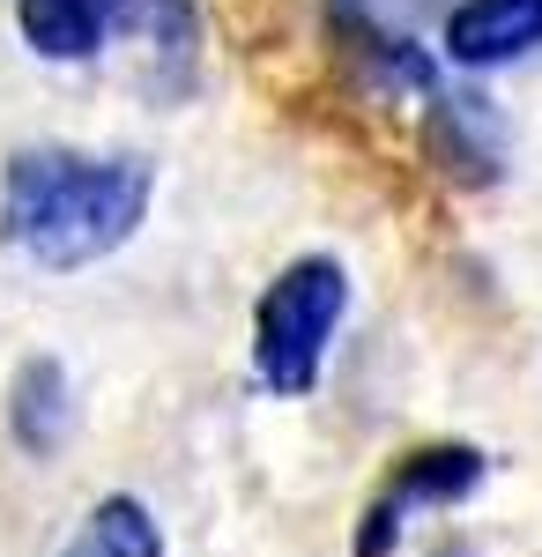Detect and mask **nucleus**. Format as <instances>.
<instances>
[{"label":"nucleus","mask_w":542,"mask_h":557,"mask_svg":"<svg viewBox=\"0 0 542 557\" xmlns=\"http://www.w3.org/2000/svg\"><path fill=\"white\" fill-rule=\"evenodd\" d=\"M149 201H157L149 157H97V149L38 141L0 164V246L23 253L30 268L67 275L120 253L149 223Z\"/></svg>","instance_id":"f257e3e1"},{"label":"nucleus","mask_w":542,"mask_h":557,"mask_svg":"<svg viewBox=\"0 0 542 557\" xmlns=\"http://www.w3.org/2000/svg\"><path fill=\"white\" fill-rule=\"evenodd\" d=\"M15 30L38 60H60V67L126 45L157 89H186L201 60L194 0H15Z\"/></svg>","instance_id":"f03ea898"},{"label":"nucleus","mask_w":542,"mask_h":557,"mask_svg":"<svg viewBox=\"0 0 542 557\" xmlns=\"http://www.w3.org/2000/svg\"><path fill=\"white\" fill-rule=\"evenodd\" d=\"M342 312H349V275H342V260H328V253L291 260V268L268 283L260 312H252V372H260V386L283 394V401L312 394Z\"/></svg>","instance_id":"7ed1b4c3"},{"label":"nucleus","mask_w":542,"mask_h":557,"mask_svg":"<svg viewBox=\"0 0 542 557\" xmlns=\"http://www.w3.org/2000/svg\"><path fill=\"white\" fill-rule=\"evenodd\" d=\"M476 483H483V454H476V446H417V454H402L394 475H386V491L365 506L357 557H386L394 535H402L423 506H454V498H468Z\"/></svg>","instance_id":"20e7f679"},{"label":"nucleus","mask_w":542,"mask_h":557,"mask_svg":"<svg viewBox=\"0 0 542 557\" xmlns=\"http://www.w3.org/2000/svg\"><path fill=\"white\" fill-rule=\"evenodd\" d=\"M542 45V0H460L446 15L454 67H505Z\"/></svg>","instance_id":"39448f33"},{"label":"nucleus","mask_w":542,"mask_h":557,"mask_svg":"<svg viewBox=\"0 0 542 557\" xmlns=\"http://www.w3.org/2000/svg\"><path fill=\"white\" fill-rule=\"evenodd\" d=\"M67 557H164V535H157L141 498H104V506H89Z\"/></svg>","instance_id":"423d86ee"},{"label":"nucleus","mask_w":542,"mask_h":557,"mask_svg":"<svg viewBox=\"0 0 542 557\" xmlns=\"http://www.w3.org/2000/svg\"><path fill=\"white\" fill-rule=\"evenodd\" d=\"M431 104H439V112H431V164L446 178H476V186L498 178V141L476 127V120H460L446 97H431Z\"/></svg>","instance_id":"0eeeda50"},{"label":"nucleus","mask_w":542,"mask_h":557,"mask_svg":"<svg viewBox=\"0 0 542 557\" xmlns=\"http://www.w3.org/2000/svg\"><path fill=\"white\" fill-rule=\"evenodd\" d=\"M60 394H67V372L52 364V357H30L23 364V380H15V438L30 446V454H45L52 438H60Z\"/></svg>","instance_id":"6e6552de"}]
</instances>
